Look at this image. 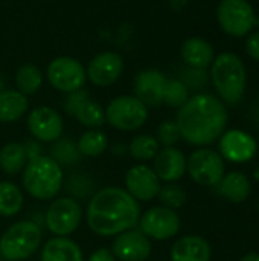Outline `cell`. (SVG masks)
<instances>
[{
  "label": "cell",
  "mask_w": 259,
  "mask_h": 261,
  "mask_svg": "<svg viewBox=\"0 0 259 261\" xmlns=\"http://www.w3.org/2000/svg\"><path fill=\"white\" fill-rule=\"evenodd\" d=\"M140 203L121 187H105L89 199L85 222L92 232L101 237H116L137 226Z\"/></svg>",
  "instance_id": "6da1fadb"
},
{
  "label": "cell",
  "mask_w": 259,
  "mask_h": 261,
  "mask_svg": "<svg viewBox=\"0 0 259 261\" xmlns=\"http://www.w3.org/2000/svg\"><path fill=\"white\" fill-rule=\"evenodd\" d=\"M186 3H188V0H169L171 8H172V9H176V11L182 9Z\"/></svg>",
  "instance_id": "f35d334b"
},
{
  "label": "cell",
  "mask_w": 259,
  "mask_h": 261,
  "mask_svg": "<svg viewBox=\"0 0 259 261\" xmlns=\"http://www.w3.org/2000/svg\"><path fill=\"white\" fill-rule=\"evenodd\" d=\"M27 130L37 142L53 144L63 136L64 121L55 109L40 106L27 115Z\"/></svg>",
  "instance_id": "7c38bea8"
},
{
  "label": "cell",
  "mask_w": 259,
  "mask_h": 261,
  "mask_svg": "<svg viewBox=\"0 0 259 261\" xmlns=\"http://www.w3.org/2000/svg\"><path fill=\"white\" fill-rule=\"evenodd\" d=\"M182 220L174 210L162 205L153 206L145 213H140L137 228L150 239L156 242H165L176 237L180 231Z\"/></svg>",
  "instance_id": "9c48e42d"
},
{
  "label": "cell",
  "mask_w": 259,
  "mask_h": 261,
  "mask_svg": "<svg viewBox=\"0 0 259 261\" xmlns=\"http://www.w3.org/2000/svg\"><path fill=\"white\" fill-rule=\"evenodd\" d=\"M41 261H84L81 246L69 237H52L41 248Z\"/></svg>",
  "instance_id": "ffe728a7"
},
{
  "label": "cell",
  "mask_w": 259,
  "mask_h": 261,
  "mask_svg": "<svg viewBox=\"0 0 259 261\" xmlns=\"http://www.w3.org/2000/svg\"><path fill=\"white\" fill-rule=\"evenodd\" d=\"M157 199L160 200V205L169 210H179L185 205L186 202V193L185 190L177 185L176 182L172 184H165L160 187V191L157 194Z\"/></svg>",
  "instance_id": "1f68e13d"
},
{
  "label": "cell",
  "mask_w": 259,
  "mask_h": 261,
  "mask_svg": "<svg viewBox=\"0 0 259 261\" xmlns=\"http://www.w3.org/2000/svg\"><path fill=\"white\" fill-rule=\"evenodd\" d=\"M241 261H259V254H255V252L247 254L241 258Z\"/></svg>",
  "instance_id": "ab89813d"
},
{
  "label": "cell",
  "mask_w": 259,
  "mask_h": 261,
  "mask_svg": "<svg viewBox=\"0 0 259 261\" xmlns=\"http://www.w3.org/2000/svg\"><path fill=\"white\" fill-rule=\"evenodd\" d=\"M182 58L192 69H206L214 61V49L203 38H188L182 46Z\"/></svg>",
  "instance_id": "44dd1931"
},
{
  "label": "cell",
  "mask_w": 259,
  "mask_h": 261,
  "mask_svg": "<svg viewBox=\"0 0 259 261\" xmlns=\"http://www.w3.org/2000/svg\"><path fill=\"white\" fill-rule=\"evenodd\" d=\"M182 139L195 147H205L218 139L227 125V109L221 99L209 93L189 98L176 119Z\"/></svg>",
  "instance_id": "7a4b0ae2"
},
{
  "label": "cell",
  "mask_w": 259,
  "mask_h": 261,
  "mask_svg": "<svg viewBox=\"0 0 259 261\" xmlns=\"http://www.w3.org/2000/svg\"><path fill=\"white\" fill-rule=\"evenodd\" d=\"M3 92V80L0 78V93Z\"/></svg>",
  "instance_id": "b9f144b4"
},
{
  "label": "cell",
  "mask_w": 259,
  "mask_h": 261,
  "mask_svg": "<svg viewBox=\"0 0 259 261\" xmlns=\"http://www.w3.org/2000/svg\"><path fill=\"white\" fill-rule=\"evenodd\" d=\"M185 84L186 86H191L194 89H198V87H205L208 84V75L205 72V69H189L186 70V75H185Z\"/></svg>",
  "instance_id": "d590c367"
},
{
  "label": "cell",
  "mask_w": 259,
  "mask_h": 261,
  "mask_svg": "<svg viewBox=\"0 0 259 261\" xmlns=\"http://www.w3.org/2000/svg\"><path fill=\"white\" fill-rule=\"evenodd\" d=\"M76 148L84 158H98L108 148V138L99 128H89L76 141Z\"/></svg>",
  "instance_id": "484cf974"
},
{
  "label": "cell",
  "mask_w": 259,
  "mask_h": 261,
  "mask_svg": "<svg viewBox=\"0 0 259 261\" xmlns=\"http://www.w3.org/2000/svg\"><path fill=\"white\" fill-rule=\"evenodd\" d=\"M23 190L37 200L55 199L64 185L63 167L47 154H38L27 161L21 171Z\"/></svg>",
  "instance_id": "3957f363"
},
{
  "label": "cell",
  "mask_w": 259,
  "mask_h": 261,
  "mask_svg": "<svg viewBox=\"0 0 259 261\" xmlns=\"http://www.w3.org/2000/svg\"><path fill=\"white\" fill-rule=\"evenodd\" d=\"M165 84L166 76L160 70L143 69L134 78V96L140 99L147 107H157L163 102Z\"/></svg>",
  "instance_id": "2e32d148"
},
{
  "label": "cell",
  "mask_w": 259,
  "mask_h": 261,
  "mask_svg": "<svg viewBox=\"0 0 259 261\" xmlns=\"http://www.w3.org/2000/svg\"><path fill=\"white\" fill-rule=\"evenodd\" d=\"M211 80L223 102L238 104L246 90V67L241 58L232 52H224L214 58L211 67Z\"/></svg>",
  "instance_id": "277c9868"
},
{
  "label": "cell",
  "mask_w": 259,
  "mask_h": 261,
  "mask_svg": "<svg viewBox=\"0 0 259 261\" xmlns=\"http://www.w3.org/2000/svg\"><path fill=\"white\" fill-rule=\"evenodd\" d=\"M73 118L87 128H99L105 122V110L101 104L87 98L76 107Z\"/></svg>",
  "instance_id": "4316f807"
},
{
  "label": "cell",
  "mask_w": 259,
  "mask_h": 261,
  "mask_svg": "<svg viewBox=\"0 0 259 261\" xmlns=\"http://www.w3.org/2000/svg\"><path fill=\"white\" fill-rule=\"evenodd\" d=\"M156 139L163 147H174L182 139V135H180L177 122L176 121H165V122H162L159 125V128H157Z\"/></svg>",
  "instance_id": "836d02e7"
},
{
  "label": "cell",
  "mask_w": 259,
  "mask_h": 261,
  "mask_svg": "<svg viewBox=\"0 0 259 261\" xmlns=\"http://www.w3.org/2000/svg\"><path fill=\"white\" fill-rule=\"evenodd\" d=\"M0 261H2V255H0Z\"/></svg>",
  "instance_id": "f6af8a7d"
},
{
  "label": "cell",
  "mask_w": 259,
  "mask_h": 261,
  "mask_svg": "<svg viewBox=\"0 0 259 261\" xmlns=\"http://www.w3.org/2000/svg\"><path fill=\"white\" fill-rule=\"evenodd\" d=\"M258 213H259V203H258Z\"/></svg>",
  "instance_id": "ee69618b"
},
{
  "label": "cell",
  "mask_w": 259,
  "mask_h": 261,
  "mask_svg": "<svg viewBox=\"0 0 259 261\" xmlns=\"http://www.w3.org/2000/svg\"><path fill=\"white\" fill-rule=\"evenodd\" d=\"M66 190L69 191L70 197L79 200L90 199L95 194V184L92 179L85 174H73L67 182H66Z\"/></svg>",
  "instance_id": "d6a6232c"
},
{
  "label": "cell",
  "mask_w": 259,
  "mask_h": 261,
  "mask_svg": "<svg viewBox=\"0 0 259 261\" xmlns=\"http://www.w3.org/2000/svg\"><path fill=\"white\" fill-rule=\"evenodd\" d=\"M153 170L160 182L172 184L180 180L186 173V156L176 147H163L153 159Z\"/></svg>",
  "instance_id": "e0dca14e"
},
{
  "label": "cell",
  "mask_w": 259,
  "mask_h": 261,
  "mask_svg": "<svg viewBox=\"0 0 259 261\" xmlns=\"http://www.w3.org/2000/svg\"><path fill=\"white\" fill-rule=\"evenodd\" d=\"M47 80L50 86L63 93H72L84 89L87 73L84 66L72 57H58L47 66Z\"/></svg>",
  "instance_id": "8fae6325"
},
{
  "label": "cell",
  "mask_w": 259,
  "mask_h": 261,
  "mask_svg": "<svg viewBox=\"0 0 259 261\" xmlns=\"http://www.w3.org/2000/svg\"><path fill=\"white\" fill-rule=\"evenodd\" d=\"M253 177H255V179H256V180L259 182V168H256V170H255V173H253Z\"/></svg>",
  "instance_id": "60d3db41"
},
{
  "label": "cell",
  "mask_w": 259,
  "mask_h": 261,
  "mask_svg": "<svg viewBox=\"0 0 259 261\" xmlns=\"http://www.w3.org/2000/svg\"><path fill=\"white\" fill-rule=\"evenodd\" d=\"M87 98H89V93H87V90H84V89H79V90H76V92L67 93V96H66L64 102H63V107H64L66 113L70 115V116H73V112L76 110V107H78L82 101H85Z\"/></svg>",
  "instance_id": "e575fe53"
},
{
  "label": "cell",
  "mask_w": 259,
  "mask_h": 261,
  "mask_svg": "<svg viewBox=\"0 0 259 261\" xmlns=\"http://www.w3.org/2000/svg\"><path fill=\"white\" fill-rule=\"evenodd\" d=\"M125 191L139 203L151 202L157 199L160 191V179L154 173V170L145 164H136L128 168L124 177Z\"/></svg>",
  "instance_id": "4fadbf2b"
},
{
  "label": "cell",
  "mask_w": 259,
  "mask_h": 261,
  "mask_svg": "<svg viewBox=\"0 0 259 261\" xmlns=\"http://www.w3.org/2000/svg\"><path fill=\"white\" fill-rule=\"evenodd\" d=\"M124 72V60L116 52H102L93 57L85 70L87 78L98 87H108Z\"/></svg>",
  "instance_id": "9a60e30c"
},
{
  "label": "cell",
  "mask_w": 259,
  "mask_h": 261,
  "mask_svg": "<svg viewBox=\"0 0 259 261\" xmlns=\"http://www.w3.org/2000/svg\"><path fill=\"white\" fill-rule=\"evenodd\" d=\"M43 231L32 220H20L0 236V255L6 261H23L32 257L41 246Z\"/></svg>",
  "instance_id": "5b68a950"
},
{
  "label": "cell",
  "mask_w": 259,
  "mask_h": 261,
  "mask_svg": "<svg viewBox=\"0 0 259 261\" xmlns=\"http://www.w3.org/2000/svg\"><path fill=\"white\" fill-rule=\"evenodd\" d=\"M49 156L52 159H55L61 167L75 165L82 158L79 154L78 148H76V144L72 139H69V138H60L58 141H55L52 148H50V154Z\"/></svg>",
  "instance_id": "f546056e"
},
{
  "label": "cell",
  "mask_w": 259,
  "mask_h": 261,
  "mask_svg": "<svg viewBox=\"0 0 259 261\" xmlns=\"http://www.w3.org/2000/svg\"><path fill=\"white\" fill-rule=\"evenodd\" d=\"M211 246L200 236L180 237L171 248V261H211Z\"/></svg>",
  "instance_id": "d6986e66"
},
{
  "label": "cell",
  "mask_w": 259,
  "mask_h": 261,
  "mask_svg": "<svg viewBox=\"0 0 259 261\" xmlns=\"http://www.w3.org/2000/svg\"><path fill=\"white\" fill-rule=\"evenodd\" d=\"M189 99V89L182 80H166L165 90H163V102L169 107L180 109Z\"/></svg>",
  "instance_id": "4dcf8cb0"
},
{
  "label": "cell",
  "mask_w": 259,
  "mask_h": 261,
  "mask_svg": "<svg viewBox=\"0 0 259 261\" xmlns=\"http://www.w3.org/2000/svg\"><path fill=\"white\" fill-rule=\"evenodd\" d=\"M24 203V196L21 188L11 182V180H2L0 182V217H15L21 210Z\"/></svg>",
  "instance_id": "d4e9b609"
},
{
  "label": "cell",
  "mask_w": 259,
  "mask_h": 261,
  "mask_svg": "<svg viewBox=\"0 0 259 261\" xmlns=\"http://www.w3.org/2000/svg\"><path fill=\"white\" fill-rule=\"evenodd\" d=\"M27 109V96H24L18 90H3L0 93V122H15L26 115Z\"/></svg>",
  "instance_id": "603a6c76"
},
{
  "label": "cell",
  "mask_w": 259,
  "mask_h": 261,
  "mask_svg": "<svg viewBox=\"0 0 259 261\" xmlns=\"http://www.w3.org/2000/svg\"><path fill=\"white\" fill-rule=\"evenodd\" d=\"M221 29L232 37L247 35L255 26V11L247 0H221L217 9Z\"/></svg>",
  "instance_id": "30bf717a"
},
{
  "label": "cell",
  "mask_w": 259,
  "mask_h": 261,
  "mask_svg": "<svg viewBox=\"0 0 259 261\" xmlns=\"http://www.w3.org/2000/svg\"><path fill=\"white\" fill-rule=\"evenodd\" d=\"M255 139L240 130H229L221 136L220 150L221 154L232 162H247L256 154Z\"/></svg>",
  "instance_id": "ac0fdd59"
},
{
  "label": "cell",
  "mask_w": 259,
  "mask_h": 261,
  "mask_svg": "<svg viewBox=\"0 0 259 261\" xmlns=\"http://www.w3.org/2000/svg\"><path fill=\"white\" fill-rule=\"evenodd\" d=\"M84 219L81 203L70 197H55L44 213V225L55 237H70Z\"/></svg>",
  "instance_id": "8992f818"
},
{
  "label": "cell",
  "mask_w": 259,
  "mask_h": 261,
  "mask_svg": "<svg viewBox=\"0 0 259 261\" xmlns=\"http://www.w3.org/2000/svg\"><path fill=\"white\" fill-rule=\"evenodd\" d=\"M186 173L202 187H215L224 177L226 167L220 153L202 147L186 159Z\"/></svg>",
  "instance_id": "ba28073f"
},
{
  "label": "cell",
  "mask_w": 259,
  "mask_h": 261,
  "mask_svg": "<svg viewBox=\"0 0 259 261\" xmlns=\"http://www.w3.org/2000/svg\"><path fill=\"white\" fill-rule=\"evenodd\" d=\"M218 185H220V193L223 194V197H226L232 203L246 202L252 193L250 180L241 171H232L229 174H224V177L221 179Z\"/></svg>",
  "instance_id": "7402d4cb"
},
{
  "label": "cell",
  "mask_w": 259,
  "mask_h": 261,
  "mask_svg": "<svg viewBox=\"0 0 259 261\" xmlns=\"http://www.w3.org/2000/svg\"><path fill=\"white\" fill-rule=\"evenodd\" d=\"M105 121L116 130L136 132L148 121V107L134 95L118 96L108 102Z\"/></svg>",
  "instance_id": "52a82bcc"
},
{
  "label": "cell",
  "mask_w": 259,
  "mask_h": 261,
  "mask_svg": "<svg viewBox=\"0 0 259 261\" xmlns=\"http://www.w3.org/2000/svg\"><path fill=\"white\" fill-rule=\"evenodd\" d=\"M111 252L118 261H147L151 257V240L136 226L113 239Z\"/></svg>",
  "instance_id": "5bb4252c"
},
{
  "label": "cell",
  "mask_w": 259,
  "mask_h": 261,
  "mask_svg": "<svg viewBox=\"0 0 259 261\" xmlns=\"http://www.w3.org/2000/svg\"><path fill=\"white\" fill-rule=\"evenodd\" d=\"M15 83L20 93H23L24 96L34 95L43 84L41 70L34 64H23L15 73Z\"/></svg>",
  "instance_id": "f1b7e54d"
},
{
  "label": "cell",
  "mask_w": 259,
  "mask_h": 261,
  "mask_svg": "<svg viewBox=\"0 0 259 261\" xmlns=\"http://www.w3.org/2000/svg\"><path fill=\"white\" fill-rule=\"evenodd\" d=\"M160 144L153 135H137L128 145V154L137 162H148L156 158Z\"/></svg>",
  "instance_id": "83f0119b"
},
{
  "label": "cell",
  "mask_w": 259,
  "mask_h": 261,
  "mask_svg": "<svg viewBox=\"0 0 259 261\" xmlns=\"http://www.w3.org/2000/svg\"><path fill=\"white\" fill-rule=\"evenodd\" d=\"M87 261H118V260H116L114 254L111 252V249H108V248H98V249H95V251L90 254V257H89V260Z\"/></svg>",
  "instance_id": "74e56055"
},
{
  "label": "cell",
  "mask_w": 259,
  "mask_h": 261,
  "mask_svg": "<svg viewBox=\"0 0 259 261\" xmlns=\"http://www.w3.org/2000/svg\"><path fill=\"white\" fill-rule=\"evenodd\" d=\"M255 24H259V18H256V20H255Z\"/></svg>",
  "instance_id": "7bdbcfd3"
},
{
  "label": "cell",
  "mask_w": 259,
  "mask_h": 261,
  "mask_svg": "<svg viewBox=\"0 0 259 261\" xmlns=\"http://www.w3.org/2000/svg\"><path fill=\"white\" fill-rule=\"evenodd\" d=\"M27 161L29 158H27L24 144L8 142L0 150V170L8 176L21 174Z\"/></svg>",
  "instance_id": "cb8c5ba5"
},
{
  "label": "cell",
  "mask_w": 259,
  "mask_h": 261,
  "mask_svg": "<svg viewBox=\"0 0 259 261\" xmlns=\"http://www.w3.org/2000/svg\"><path fill=\"white\" fill-rule=\"evenodd\" d=\"M246 50L249 57H252L255 61H259V32H253L252 35L247 37Z\"/></svg>",
  "instance_id": "8d00e7d4"
}]
</instances>
